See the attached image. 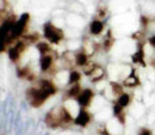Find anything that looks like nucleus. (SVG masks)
I'll use <instances>...</instances> for the list:
<instances>
[{
    "label": "nucleus",
    "mask_w": 155,
    "mask_h": 135,
    "mask_svg": "<svg viewBox=\"0 0 155 135\" xmlns=\"http://www.w3.org/2000/svg\"><path fill=\"white\" fill-rule=\"evenodd\" d=\"M82 92V90H81V86L79 85V84H73V86L68 90V92H67V96L69 97V98H74V97H79V95Z\"/></svg>",
    "instance_id": "9"
},
{
    "label": "nucleus",
    "mask_w": 155,
    "mask_h": 135,
    "mask_svg": "<svg viewBox=\"0 0 155 135\" xmlns=\"http://www.w3.org/2000/svg\"><path fill=\"white\" fill-rule=\"evenodd\" d=\"M92 99H93V92H92V90H90V89L82 90V92L78 97V102H79V104H80L82 108H87V106L91 104Z\"/></svg>",
    "instance_id": "5"
},
{
    "label": "nucleus",
    "mask_w": 155,
    "mask_h": 135,
    "mask_svg": "<svg viewBox=\"0 0 155 135\" xmlns=\"http://www.w3.org/2000/svg\"><path fill=\"white\" fill-rule=\"evenodd\" d=\"M29 18H30L29 13L21 15V17L16 22V24H15V26H13V29H12L11 37L16 39V37H19V36L23 35V32H24V30H25V28H26V25H28V23H29Z\"/></svg>",
    "instance_id": "3"
},
{
    "label": "nucleus",
    "mask_w": 155,
    "mask_h": 135,
    "mask_svg": "<svg viewBox=\"0 0 155 135\" xmlns=\"http://www.w3.org/2000/svg\"><path fill=\"white\" fill-rule=\"evenodd\" d=\"M87 61H88V59H87V55L85 54V53H79L77 56H75V62H77L78 66H85L86 63H87Z\"/></svg>",
    "instance_id": "12"
},
{
    "label": "nucleus",
    "mask_w": 155,
    "mask_h": 135,
    "mask_svg": "<svg viewBox=\"0 0 155 135\" xmlns=\"http://www.w3.org/2000/svg\"><path fill=\"white\" fill-rule=\"evenodd\" d=\"M140 84V81H138V79L136 76H130L129 78H127L125 79V81H124V85L125 86H136V85H138Z\"/></svg>",
    "instance_id": "14"
},
{
    "label": "nucleus",
    "mask_w": 155,
    "mask_h": 135,
    "mask_svg": "<svg viewBox=\"0 0 155 135\" xmlns=\"http://www.w3.org/2000/svg\"><path fill=\"white\" fill-rule=\"evenodd\" d=\"M80 78H81V74L77 71H73L71 73V76H69V83L71 84H77L78 81L80 80Z\"/></svg>",
    "instance_id": "16"
},
{
    "label": "nucleus",
    "mask_w": 155,
    "mask_h": 135,
    "mask_svg": "<svg viewBox=\"0 0 155 135\" xmlns=\"http://www.w3.org/2000/svg\"><path fill=\"white\" fill-rule=\"evenodd\" d=\"M53 65V56L50 55H42L41 59V68L43 72H47Z\"/></svg>",
    "instance_id": "7"
},
{
    "label": "nucleus",
    "mask_w": 155,
    "mask_h": 135,
    "mask_svg": "<svg viewBox=\"0 0 155 135\" xmlns=\"http://www.w3.org/2000/svg\"><path fill=\"white\" fill-rule=\"evenodd\" d=\"M141 20H142V24H143V25H147V23H148V19H147L146 17H142V18H141Z\"/></svg>",
    "instance_id": "20"
},
{
    "label": "nucleus",
    "mask_w": 155,
    "mask_h": 135,
    "mask_svg": "<svg viewBox=\"0 0 155 135\" xmlns=\"http://www.w3.org/2000/svg\"><path fill=\"white\" fill-rule=\"evenodd\" d=\"M101 30H103V23H101L100 20H94V22H92V24H91V34L98 35V34L101 32Z\"/></svg>",
    "instance_id": "11"
},
{
    "label": "nucleus",
    "mask_w": 155,
    "mask_h": 135,
    "mask_svg": "<svg viewBox=\"0 0 155 135\" xmlns=\"http://www.w3.org/2000/svg\"><path fill=\"white\" fill-rule=\"evenodd\" d=\"M37 49H38V52L42 54V55H48L49 53H50V47H49V44L48 43H44V42H41L37 44Z\"/></svg>",
    "instance_id": "13"
},
{
    "label": "nucleus",
    "mask_w": 155,
    "mask_h": 135,
    "mask_svg": "<svg viewBox=\"0 0 155 135\" xmlns=\"http://www.w3.org/2000/svg\"><path fill=\"white\" fill-rule=\"evenodd\" d=\"M111 86H112V91L115 92V95H117V96L123 95V93H122V86H120L119 84H117V83H112V84H111Z\"/></svg>",
    "instance_id": "17"
},
{
    "label": "nucleus",
    "mask_w": 155,
    "mask_h": 135,
    "mask_svg": "<svg viewBox=\"0 0 155 135\" xmlns=\"http://www.w3.org/2000/svg\"><path fill=\"white\" fill-rule=\"evenodd\" d=\"M18 77L25 78V79H28V80H34V79H35V76L32 74L31 69L28 68V67H25V68H20L19 71H18Z\"/></svg>",
    "instance_id": "10"
},
{
    "label": "nucleus",
    "mask_w": 155,
    "mask_h": 135,
    "mask_svg": "<svg viewBox=\"0 0 155 135\" xmlns=\"http://www.w3.org/2000/svg\"><path fill=\"white\" fill-rule=\"evenodd\" d=\"M143 59H144V52H143L142 46H140L138 49H137V52L133 55V61H134L135 63H141V65L144 66V61H143Z\"/></svg>",
    "instance_id": "8"
},
{
    "label": "nucleus",
    "mask_w": 155,
    "mask_h": 135,
    "mask_svg": "<svg viewBox=\"0 0 155 135\" xmlns=\"http://www.w3.org/2000/svg\"><path fill=\"white\" fill-rule=\"evenodd\" d=\"M149 43H150V44H152V46H153V47L155 48V36L149 39Z\"/></svg>",
    "instance_id": "19"
},
{
    "label": "nucleus",
    "mask_w": 155,
    "mask_h": 135,
    "mask_svg": "<svg viewBox=\"0 0 155 135\" xmlns=\"http://www.w3.org/2000/svg\"><path fill=\"white\" fill-rule=\"evenodd\" d=\"M24 50H25V43L23 41H18L16 43V46H13L8 49V56L15 62L20 58V55L23 54Z\"/></svg>",
    "instance_id": "4"
},
{
    "label": "nucleus",
    "mask_w": 155,
    "mask_h": 135,
    "mask_svg": "<svg viewBox=\"0 0 155 135\" xmlns=\"http://www.w3.org/2000/svg\"><path fill=\"white\" fill-rule=\"evenodd\" d=\"M141 135H152V133H150V130H148V129H143V130L141 132Z\"/></svg>",
    "instance_id": "18"
},
{
    "label": "nucleus",
    "mask_w": 155,
    "mask_h": 135,
    "mask_svg": "<svg viewBox=\"0 0 155 135\" xmlns=\"http://www.w3.org/2000/svg\"><path fill=\"white\" fill-rule=\"evenodd\" d=\"M90 121H91V116H90V114H88L85 109H81L80 113H79V115L77 116V118L74 120V123L78 124V126L85 127V126H87V124L90 123Z\"/></svg>",
    "instance_id": "6"
},
{
    "label": "nucleus",
    "mask_w": 155,
    "mask_h": 135,
    "mask_svg": "<svg viewBox=\"0 0 155 135\" xmlns=\"http://www.w3.org/2000/svg\"><path fill=\"white\" fill-rule=\"evenodd\" d=\"M130 103V96H128V95H120L119 98H118V104L120 105V106H127L128 104Z\"/></svg>",
    "instance_id": "15"
},
{
    "label": "nucleus",
    "mask_w": 155,
    "mask_h": 135,
    "mask_svg": "<svg viewBox=\"0 0 155 135\" xmlns=\"http://www.w3.org/2000/svg\"><path fill=\"white\" fill-rule=\"evenodd\" d=\"M56 92L55 85L49 80H42L39 81V85L36 87H30L26 91V95L29 98V102L32 106L39 108L45 100Z\"/></svg>",
    "instance_id": "1"
},
{
    "label": "nucleus",
    "mask_w": 155,
    "mask_h": 135,
    "mask_svg": "<svg viewBox=\"0 0 155 135\" xmlns=\"http://www.w3.org/2000/svg\"><path fill=\"white\" fill-rule=\"evenodd\" d=\"M44 36L51 43H58L61 39H63L64 35H63V31L61 29L56 28L51 23H48L44 25Z\"/></svg>",
    "instance_id": "2"
}]
</instances>
